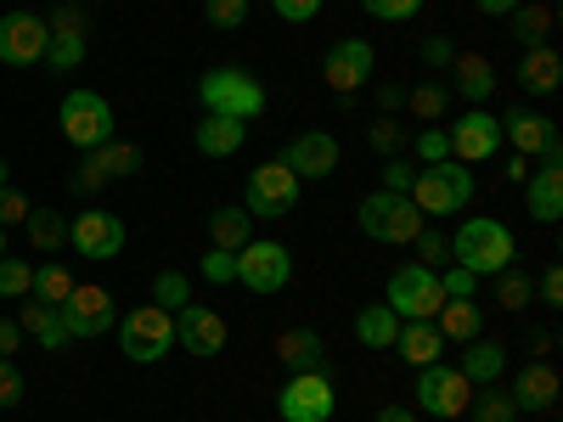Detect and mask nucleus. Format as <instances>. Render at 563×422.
Listing matches in <instances>:
<instances>
[{"instance_id": "5701e85b", "label": "nucleus", "mask_w": 563, "mask_h": 422, "mask_svg": "<svg viewBox=\"0 0 563 422\" xmlns=\"http://www.w3.org/2000/svg\"><path fill=\"white\" fill-rule=\"evenodd\" d=\"M451 97H462V102H490V90H496V63L490 57H479V52H456V63H451Z\"/></svg>"}, {"instance_id": "20e7f679", "label": "nucleus", "mask_w": 563, "mask_h": 422, "mask_svg": "<svg viewBox=\"0 0 563 422\" xmlns=\"http://www.w3.org/2000/svg\"><path fill=\"white\" fill-rule=\"evenodd\" d=\"M451 259L462 270H474V276H501L512 265V231L490 214L479 220H462V231L451 237Z\"/></svg>"}, {"instance_id": "a878e982", "label": "nucleus", "mask_w": 563, "mask_h": 422, "mask_svg": "<svg viewBox=\"0 0 563 422\" xmlns=\"http://www.w3.org/2000/svg\"><path fill=\"white\" fill-rule=\"evenodd\" d=\"M525 85V97H552L558 79H563V57L552 52V45H530V52L519 57V74H512Z\"/></svg>"}, {"instance_id": "9b49d317", "label": "nucleus", "mask_w": 563, "mask_h": 422, "mask_svg": "<svg viewBox=\"0 0 563 422\" xmlns=\"http://www.w3.org/2000/svg\"><path fill=\"white\" fill-rule=\"evenodd\" d=\"M238 281L249 293H282L294 281V254L282 243H243L238 248Z\"/></svg>"}, {"instance_id": "f03ea898", "label": "nucleus", "mask_w": 563, "mask_h": 422, "mask_svg": "<svg viewBox=\"0 0 563 422\" xmlns=\"http://www.w3.org/2000/svg\"><path fill=\"white\" fill-rule=\"evenodd\" d=\"M198 102L220 119H238V124H254L265 113V85L249 74V68H209L198 79Z\"/></svg>"}, {"instance_id": "7c9ffc66", "label": "nucleus", "mask_w": 563, "mask_h": 422, "mask_svg": "<svg viewBox=\"0 0 563 422\" xmlns=\"http://www.w3.org/2000/svg\"><path fill=\"white\" fill-rule=\"evenodd\" d=\"M243 243H254V220L243 203H220L209 214V248H225V254H238Z\"/></svg>"}, {"instance_id": "f3484780", "label": "nucleus", "mask_w": 563, "mask_h": 422, "mask_svg": "<svg viewBox=\"0 0 563 422\" xmlns=\"http://www.w3.org/2000/svg\"><path fill=\"white\" fill-rule=\"evenodd\" d=\"M68 243L85 259H119L124 254V220L108 214V209H85V214L68 220Z\"/></svg>"}, {"instance_id": "4468645a", "label": "nucleus", "mask_w": 563, "mask_h": 422, "mask_svg": "<svg viewBox=\"0 0 563 422\" xmlns=\"http://www.w3.org/2000/svg\"><path fill=\"white\" fill-rule=\"evenodd\" d=\"M57 310H63L68 338H102V333H113V293L97 288V281H85V288H68V299H63Z\"/></svg>"}, {"instance_id": "ddd939ff", "label": "nucleus", "mask_w": 563, "mask_h": 422, "mask_svg": "<svg viewBox=\"0 0 563 422\" xmlns=\"http://www.w3.org/2000/svg\"><path fill=\"white\" fill-rule=\"evenodd\" d=\"M372 68H378V52H372L366 40H339V45H327V57H321V79L333 97H355L372 79Z\"/></svg>"}, {"instance_id": "3c124183", "label": "nucleus", "mask_w": 563, "mask_h": 422, "mask_svg": "<svg viewBox=\"0 0 563 422\" xmlns=\"http://www.w3.org/2000/svg\"><path fill=\"white\" fill-rule=\"evenodd\" d=\"M29 209H34V203L18 192V186H0V225H7V231H12V225H23V220H29Z\"/></svg>"}, {"instance_id": "37998d69", "label": "nucleus", "mask_w": 563, "mask_h": 422, "mask_svg": "<svg viewBox=\"0 0 563 422\" xmlns=\"http://www.w3.org/2000/svg\"><path fill=\"white\" fill-rule=\"evenodd\" d=\"M203 18H209V29H243L249 23V0H203Z\"/></svg>"}, {"instance_id": "4d7b16f0", "label": "nucleus", "mask_w": 563, "mask_h": 422, "mask_svg": "<svg viewBox=\"0 0 563 422\" xmlns=\"http://www.w3.org/2000/svg\"><path fill=\"white\" fill-rule=\"evenodd\" d=\"M18 344H23V326H18V321H7V315H0V355L12 360V355H18Z\"/></svg>"}, {"instance_id": "72a5a7b5", "label": "nucleus", "mask_w": 563, "mask_h": 422, "mask_svg": "<svg viewBox=\"0 0 563 422\" xmlns=\"http://www.w3.org/2000/svg\"><path fill=\"white\" fill-rule=\"evenodd\" d=\"M507 18H512V40H519L525 52H530V45H547V34H552V7H547V0H530V7H512Z\"/></svg>"}, {"instance_id": "0eeeda50", "label": "nucleus", "mask_w": 563, "mask_h": 422, "mask_svg": "<svg viewBox=\"0 0 563 422\" xmlns=\"http://www.w3.org/2000/svg\"><path fill=\"white\" fill-rule=\"evenodd\" d=\"M333 411H339V395L327 371H288V384L276 395L282 422H333Z\"/></svg>"}, {"instance_id": "e2e57ef3", "label": "nucleus", "mask_w": 563, "mask_h": 422, "mask_svg": "<svg viewBox=\"0 0 563 422\" xmlns=\"http://www.w3.org/2000/svg\"><path fill=\"white\" fill-rule=\"evenodd\" d=\"M0 186H12V169L7 164H0Z\"/></svg>"}, {"instance_id": "c85d7f7f", "label": "nucleus", "mask_w": 563, "mask_h": 422, "mask_svg": "<svg viewBox=\"0 0 563 422\" xmlns=\"http://www.w3.org/2000/svg\"><path fill=\"white\" fill-rule=\"evenodd\" d=\"M243 141H249V124L220 119V113H209V119L192 130V147H198L203 158H231V153H243Z\"/></svg>"}, {"instance_id": "864d4df0", "label": "nucleus", "mask_w": 563, "mask_h": 422, "mask_svg": "<svg viewBox=\"0 0 563 422\" xmlns=\"http://www.w3.org/2000/svg\"><path fill=\"white\" fill-rule=\"evenodd\" d=\"M417 52H422V63H429V68H451V63H456V45H451L445 34H429Z\"/></svg>"}, {"instance_id": "bf43d9fd", "label": "nucleus", "mask_w": 563, "mask_h": 422, "mask_svg": "<svg viewBox=\"0 0 563 422\" xmlns=\"http://www.w3.org/2000/svg\"><path fill=\"white\" fill-rule=\"evenodd\" d=\"M474 7H479L485 18H507L512 7H525V0H474Z\"/></svg>"}, {"instance_id": "c03bdc74", "label": "nucleus", "mask_w": 563, "mask_h": 422, "mask_svg": "<svg viewBox=\"0 0 563 422\" xmlns=\"http://www.w3.org/2000/svg\"><path fill=\"white\" fill-rule=\"evenodd\" d=\"M198 276L214 281V288H225V281H238V254H225V248H209L198 259Z\"/></svg>"}, {"instance_id": "58836bf2", "label": "nucleus", "mask_w": 563, "mask_h": 422, "mask_svg": "<svg viewBox=\"0 0 563 422\" xmlns=\"http://www.w3.org/2000/svg\"><path fill=\"white\" fill-rule=\"evenodd\" d=\"M530 299H536V288H530V276L507 265V270L496 276V304H501V310H512V315H519V310H525Z\"/></svg>"}, {"instance_id": "603ef678", "label": "nucleus", "mask_w": 563, "mask_h": 422, "mask_svg": "<svg viewBox=\"0 0 563 422\" xmlns=\"http://www.w3.org/2000/svg\"><path fill=\"white\" fill-rule=\"evenodd\" d=\"M536 299H541L547 310H563V265H558V259L541 270V281H536Z\"/></svg>"}, {"instance_id": "7ed1b4c3", "label": "nucleus", "mask_w": 563, "mask_h": 422, "mask_svg": "<svg viewBox=\"0 0 563 422\" xmlns=\"http://www.w3.org/2000/svg\"><path fill=\"white\" fill-rule=\"evenodd\" d=\"M355 225H361V237H372V243L411 248V243H417V231L429 225V220L417 214V203H411L406 192H372V198H361Z\"/></svg>"}, {"instance_id": "473e14b6", "label": "nucleus", "mask_w": 563, "mask_h": 422, "mask_svg": "<svg viewBox=\"0 0 563 422\" xmlns=\"http://www.w3.org/2000/svg\"><path fill=\"white\" fill-rule=\"evenodd\" d=\"M445 108H451V85H445V79H422V85L406 90V113L422 119V124H440Z\"/></svg>"}, {"instance_id": "aec40b11", "label": "nucleus", "mask_w": 563, "mask_h": 422, "mask_svg": "<svg viewBox=\"0 0 563 422\" xmlns=\"http://www.w3.org/2000/svg\"><path fill=\"white\" fill-rule=\"evenodd\" d=\"M282 164H288L299 180H327L339 169V135H327V130H305L288 141V153H282Z\"/></svg>"}, {"instance_id": "c756f323", "label": "nucleus", "mask_w": 563, "mask_h": 422, "mask_svg": "<svg viewBox=\"0 0 563 422\" xmlns=\"http://www.w3.org/2000/svg\"><path fill=\"white\" fill-rule=\"evenodd\" d=\"M434 326H440L445 344H474V338L485 333V310H479L474 299H445L440 315H434Z\"/></svg>"}, {"instance_id": "6e6d98bb", "label": "nucleus", "mask_w": 563, "mask_h": 422, "mask_svg": "<svg viewBox=\"0 0 563 422\" xmlns=\"http://www.w3.org/2000/svg\"><path fill=\"white\" fill-rule=\"evenodd\" d=\"M271 7H276L282 23H310L321 12V0H271Z\"/></svg>"}, {"instance_id": "6e6552de", "label": "nucleus", "mask_w": 563, "mask_h": 422, "mask_svg": "<svg viewBox=\"0 0 563 422\" xmlns=\"http://www.w3.org/2000/svg\"><path fill=\"white\" fill-rule=\"evenodd\" d=\"M119 344H124V360H135V366L164 360L169 344H175V315H169L164 304H135V310L124 315Z\"/></svg>"}, {"instance_id": "a211bd4d", "label": "nucleus", "mask_w": 563, "mask_h": 422, "mask_svg": "<svg viewBox=\"0 0 563 422\" xmlns=\"http://www.w3.org/2000/svg\"><path fill=\"white\" fill-rule=\"evenodd\" d=\"M525 198H530V220L558 225V214H563V135L541 153V169L525 180Z\"/></svg>"}, {"instance_id": "8fccbe9b", "label": "nucleus", "mask_w": 563, "mask_h": 422, "mask_svg": "<svg viewBox=\"0 0 563 422\" xmlns=\"http://www.w3.org/2000/svg\"><path fill=\"white\" fill-rule=\"evenodd\" d=\"M361 7H366V18H378V23H406V18H417L422 0H361Z\"/></svg>"}, {"instance_id": "c9c22d12", "label": "nucleus", "mask_w": 563, "mask_h": 422, "mask_svg": "<svg viewBox=\"0 0 563 422\" xmlns=\"http://www.w3.org/2000/svg\"><path fill=\"white\" fill-rule=\"evenodd\" d=\"M467 417H474V422H519L525 411L512 406V395H507V389L485 384V389H474V400H467Z\"/></svg>"}, {"instance_id": "39448f33", "label": "nucleus", "mask_w": 563, "mask_h": 422, "mask_svg": "<svg viewBox=\"0 0 563 422\" xmlns=\"http://www.w3.org/2000/svg\"><path fill=\"white\" fill-rule=\"evenodd\" d=\"M57 124H63V141L79 147V153H97L102 141H113V108H108V97H97V90H68Z\"/></svg>"}, {"instance_id": "4c0bfd02", "label": "nucleus", "mask_w": 563, "mask_h": 422, "mask_svg": "<svg viewBox=\"0 0 563 422\" xmlns=\"http://www.w3.org/2000/svg\"><path fill=\"white\" fill-rule=\"evenodd\" d=\"M45 63H52L57 74L79 68V63H85V29H52V45H45Z\"/></svg>"}, {"instance_id": "a18cd8bd", "label": "nucleus", "mask_w": 563, "mask_h": 422, "mask_svg": "<svg viewBox=\"0 0 563 422\" xmlns=\"http://www.w3.org/2000/svg\"><path fill=\"white\" fill-rule=\"evenodd\" d=\"M29 395V378H23V366L0 355V411H12L18 400Z\"/></svg>"}, {"instance_id": "a19ab883", "label": "nucleus", "mask_w": 563, "mask_h": 422, "mask_svg": "<svg viewBox=\"0 0 563 422\" xmlns=\"http://www.w3.org/2000/svg\"><path fill=\"white\" fill-rule=\"evenodd\" d=\"M34 288V265L29 259H0V299H29Z\"/></svg>"}, {"instance_id": "423d86ee", "label": "nucleus", "mask_w": 563, "mask_h": 422, "mask_svg": "<svg viewBox=\"0 0 563 422\" xmlns=\"http://www.w3.org/2000/svg\"><path fill=\"white\" fill-rule=\"evenodd\" d=\"M299 186H305V180L282 164V158L260 164V169L249 175V192H243L249 220H282V214H294V209H299Z\"/></svg>"}, {"instance_id": "09e8293b", "label": "nucleus", "mask_w": 563, "mask_h": 422, "mask_svg": "<svg viewBox=\"0 0 563 422\" xmlns=\"http://www.w3.org/2000/svg\"><path fill=\"white\" fill-rule=\"evenodd\" d=\"M366 141H372V153H378V158H400V124L389 113L366 130Z\"/></svg>"}, {"instance_id": "9d476101", "label": "nucleus", "mask_w": 563, "mask_h": 422, "mask_svg": "<svg viewBox=\"0 0 563 422\" xmlns=\"http://www.w3.org/2000/svg\"><path fill=\"white\" fill-rule=\"evenodd\" d=\"M467 400H474V384H467L456 366H445V360L417 366V411L456 422V417H467Z\"/></svg>"}, {"instance_id": "79ce46f5", "label": "nucleus", "mask_w": 563, "mask_h": 422, "mask_svg": "<svg viewBox=\"0 0 563 422\" xmlns=\"http://www.w3.org/2000/svg\"><path fill=\"white\" fill-rule=\"evenodd\" d=\"M445 158H451V135L440 124H422L417 130V169L422 164H445Z\"/></svg>"}, {"instance_id": "680f3d73", "label": "nucleus", "mask_w": 563, "mask_h": 422, "mask_svg": "<svg viewBox=\"0 0 563 422\" xmlns=\"http://www.w3.org/2000/svg\"><path fill=\"white\" fill-rule=\"evenodd\" d=\"M507 180L525 186V180H530V158H512V164H507Z\"/></svg>"}, {"instance_id": "b1692460", "label": "nucleus", "mask_w": 563, "mask_h": 422, "mask_svg": "<svg viewBox=\"0 0 563 422\" xmlns=\"http://www.w3.org/2000/svg\"><path fill=\"white\" fill-rule=\"evenodd\" d=\"M276 360L288 371H327V344L316 326H288V333L276 338Z\"/></svg>"}, {"instance_id": "052dcab7", "label": "nucleus", "mask_w": 563, "mask_h": 422, "mask_svg": "<svg viewBox=\"0 0 563 422\" xmlns=\"http://www.w3.org/2000/svg\"><path fill=\"white\" fill-rule=\"evenodd\" d=\"M372 422H417V417H411L406 406H384V411H378V417H372Z\"/></svg>"}, {"instance_id": "de8ad7c7", "label": "nucleus", "mask_w": 563, "mask_h": 422, "mask_svg": "<svg viewBox=\"0 0 563 422\" xmlns=\"http://www.w3.org/2000/svg\"><path fill=\"white\" fill-rule=\"evenodd\" d=\"M411 248H417V265H429V270L451 259V243L440 237V231H429V225H422V231H417V243H411Z\"/></svg>"}, {"instance_id": "49530a36", "label": "nucleus", "mask_w": 563, "mask_h": 422, "mask_svg": "<svg viewBox=\"0 0 563 422\" xmlns=\"http://www.w3.org/2000/svg\"><path fill=\"white\" fill-rule=\"evenodd\" d=\"M440 293L445 299H474L479 293V276L462 270V265H440Z\"/></svg>"}, {"instance_id": "393cba45", "label": "nucleus", "mask_w": 563, "mask_h": 422, "mask_svg": "<svg viewBox=\"0 0 563 422\" xmlns=\"http://www.w3.org/2000/svg\"><path fill=\"white\" fill-rule=\"evenodd\" d=\"M395 355L406 366H434L445 355V338H440V326L434 321H400V333H395Z\"/></svg>"}, {"instance_id": "cd10ccee", "label": "nucleus", "mask_w": 563, "mask_h": 422, "mask_svg": "<svg viewBox=\"0 0 563 422\" xmlns=\"http://www.w3.org/2000/svg\"><path fill=\"white\" fill-rule=\"evenodd\" d=\"M18 326L40 344V349H68L74 338H68V326H63V310L57 304H40V299H29L23 310H18Z\"/></svg>"}, {"instance_id": "e433bc0d", "label": "nucleus", "mask_w": 563, "mask_h": 422, "mask_svg": "<svg viewBox=\"0 0 563 422\" xmlns=\"http://www.w3.org/2000/svg\"><path fill=\"white\" fill-rule=\"evenodd\" d=\"M68 288H74L68 265H63V259H45V265L34 270V288H29V299H40V304H63V299H68Z\"/></svg>"}, {"instance_id": "bb28decb", "label": "nucleus", "mask_w": 563, "mask_h": 422, "mask_svg": "<svg viewBox=\"0 0 563 422\" xmlns=\"http://www.w3.org/2000/svg\"><path fill=\"white\" fill-rule=\"evenodd\" d=\"M462 378L474 384V389H485V384H496L501 371H507V344H496V338H474V344H462Z\"/></svg>"}, {"instance_id": "4be33fe9", "label": "nucleus", "mask_w": 563, "mask_h": 422, "mask_svg": "<svg viewBox=\"0 0 563 422\" xmlns=\"http://www.w3.org/2000/svg\"><path fill=\"white\" fill-rule=\"evenodd\" d=\"M501 141H512V147H519V158H541L552 141H558V124L541 119V113H530V108H519V113L501 119Z\"/></svg>"}, {"instance_id": "0e129e2a", "label": "nucleus", "mask_w": 563, "mask_h": 422, "mask_svg": "<svg viewBox=\"0 0 563 422\" xmlns=\"http://www.w3.org/2000/svg\"><path fill=\"white\" fill-rule=\"evenodd\" d=\"M0 259H7V225H0Z\"/></svg>"}, {"instance_id": "6ab92c4d", "label": "nucleus", "mask_w": 563, "mask_h": 422, "mask_svg": "<svg viewBox=\"0 0 563 422\" xmlns=\"http://www.w3.org/2000/svg\"><path fill=\"white\" fill-rule=\"evenodd\" d=\"M175 344H180L186 355H198V360H214V355L225 349V321H220V310H209V304H180V310H175Z\"/></svg>"}, {"instance_id": "5fc2aeb1", "label": "nucleus", "mask_w": 563, "mask_h": 422, "mask_svg": "<svg viewBox=\"0 0 563 422\" xmlns=\"http://www.w3.org/2000/svg\"><path fill=\"white\" fill-rule=\"evenodd\" d=\"M411 180H417V164L384 158V192H411Z\"/></svg>"}, {"instance_id": "f704fd0d", "label": "nucleus", "mask_w": 563, "mask_h": 422, "mask_svg": "<svg viewBox=\"0 0 563 422\" xmlns=\"http://www.w3.org/2000/svg\"><path fill=\"white\" fill-rule=\"evenodd\" d=\"M23 231H29V243H34L40 254H57V248L68 243V220H63L57 209H29Z\"/></svg>"}, {"instance_id": "13d9d810", "label": "nucleus", "mask_w": 563, "mask_h": 422, "mask_svg": "<svg viewBox=\"0 0 563 422\" xmlns=\"http://www.w3.org/2000/svg\"><path fill=\"white\" fill-rule=\"evenodd\" d=\"M378 108L395 119V113L406 108V85H378Z\"/></svg>"}, {"instance_id": "1a4fd4ad", "label": "nucleus", "mask_w": 563, "mask_h": 422, "mask_svg": "<svg viewBox=\"0 0 563 422\" xmlns=\"http://www.w3.org/2000/svg\"><path fill=\"white\" fill-rule=\"evenodd\" d=\"M440 304H445L440 270H429V265L411 259V265H400V270L389 276V310H395L400 321H434Z\"/></svg>"}, {"instance_id": "ea45409f", "label": "nucleus", "mask_w": 563, "mask_h": 422, "mask_svg": "<svg viewBox=\"0 0 563 422\" xmlns=\"http://www.w3.org/2000/svg\"><path fill=\"white\" fill-rule=\"evenodd\" d=\"M153 304H164V310L175 315L180 304H192V281H186L180 270H158V276H153Z\"/></svg>"}, {"instance_id": "dca6fc26", "label": "nucleus", "mask_w": 563, "mask_h": 422, "mask_svg": "<svg viewBox=\"0 0 563 422\" xmlns=\"http://www.w3.org/2000/svg\"><path fill=\"white\" fill-rule=\"evenodd\" d=\"M445 135H451V158H456V164H467V169L501 153V119H490L485 108L462 113V119H456Z\"/></svg>"}, {"instance_id": "412c9836", "label": "nucleus", "mask_w": 563, "mask_h": 422, "mask_svg": "<svg viewBox=\"0 0 563 422\" xmlns=\"http://www.w3.org/2000/svg\"><path fill=\"white\" fill-rule=\"evenodd\" d=\"M512 406L519 411H530V417H547V411H558V395H563V378H558V366L552 360H530L519 378H512Z\"/></svg>"}, {"instance_id": "f8f14e48", "label": "nucleus", "mask_w": 563, "mask_h": 422, "mask_svg": "<svg viewBox=\"0 0 563 422\" xmlns=\"http://www.w3.org/2000/svg\"><path fill=\"white\" fill-rule=\"evenodd\" d=\"M135 169H141V147H135V141H102V147L68 175V192H102L108 180H124Z\"/></svg>"}, {"instance_id": "2f4dec72", "label": "nucleus", "mask_w": 563, "mask_h": 422, "mask_svg": "<svg viewBox=\"0 0 563 422\" xmlns=\"http://www.w3.org/2000/svg\"><path fill=\"white\" fill-rule=\"evenodd\" d=\"M395 333H400V315L389 304H366L355 315V344L361 349H395Z\"/></svg>"}, {"instance_id": "f257e3e1", "label": "nucleus", "mask_w": 563, "mask_h": 422, "mask_svg": "<svg viewBox=\"0 0 563 422\" xmlns=\"http://www.w3.org/2000/svg\"><path fill=\"white\" fill-rule=\"evenodd\" d=\"M406 198L417 203V214H422V220H434V214H456V209L474 203V169L456 164V158H445V164H422Z\"/></svg>"}, {"instance_id": "2eb2a0df", "label": "nucleus", "mask_w": 563, "mask_h": 422, "mask_svg": "<svg viewBox=\"0 0 563 422\" xmlns=\"http://www.w3.org/2000/svg\"><path fill=\"white\" fill-rule=\"evenodd\" d=\"M45 45H52V23L34 12H7L0 18V63L7 68H29L45 63Z\"/></svg>"}]
</instances>
